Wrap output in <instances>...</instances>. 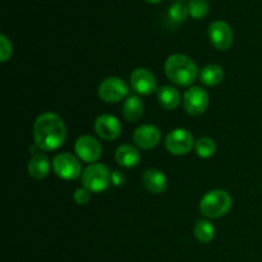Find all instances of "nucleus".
Returning a JSON list of instances; mask_svg holds the SVG:
<instances>
[{"label":"nucleus","mask_w":262,"mask_h":262,"mask_svg":"<svg viewBox=\"0 0 262 262\" xmlns=\"http://www.w3.org/2000/svg\"><path fill=\"white\" fill-rule=\"evenodd\" d=\"M67 128L63 119L54 113H43L33 124V140L42 151H53L63 146Z\"/></svg>","instance_id":"1"},{"label":"nucleus","mask_w":262,"mask_h":262,"mask_svg":"<svg viewBox=\"0 0 262 262\" xmlns=\"http://www.w3.org/2000/svg\"><path fill=\"white\" fill-rule=\"evenodd\" d=\"M164 69L169 81L181 87L191 86L199 74V69L194 61L183 54H174L169 56Z\"/></svg>","instance_id":"2"},{"label":"nucleus","mask_w":262,"mask_h":262,"mask_svg":"<svg viewBox=\"0 0 262 262\" xmlns=\"http://www.w3.org/2000/svg\"><path fill=\"white\" fill-rule=\"evenodd\" d=\"M232 207V197L227 191L212 189L207 192L200 202V211L204 216L217 219L224 216Z\"/></svg>","instance_id":"3"},{"label":"nucleus","mask_w":262,"mask_h":262,"mask_svg":"<svg viewBox=\"0 0 262 262\" xmlns=\"http://www.w3.org/2000/svg\"><path fill=\"white\" fill-rule=\"evenodd\" d=\"M112 171L104 164H91L82 173V183L84 188L92 193H100L112 184Z\"/></svg>","instance_id":"4"},{"label":"nucleus","mask_w":262,"mask_h":262,"mask_svg":"<svg viewBox=\"0 0 262 262\" xmlns=\"http://www.w3.org/2000/svg\"><path fill=\"white\" fill-rule=\"evenodd\" d=\"M53 170L59 178L73 181L82 176V166L78 159L68 152L59 154L53 160Z\"/></svg>","instance_id":"5"},{"label":"nucleus","mask_w":262,"mask_h":262,"mask_svg":"<svg viewBox=\"0 0 262 262\" xmlns=\"http://www.w3.org/2000/svg\"><path fill=\"white\" fill-rule=\"evenodd\" d=\"M194 145L196 143L192 133L183 128L173 129L165 138V147L171 155H186L193 148Z\"/></svg>","instance_id":"6"},{"label":"nucleus","mask_w":262,"mask_h":262,"mask_svg":"<svg viewBox=\"0 0 262 262\" xmlns=\"http://www.w3.org/2000/svg\"><path fill=\"white\" fill-rule=\"evenodd\" d=\"M99 97L105 102H118L124 99L129 92L127 83L119 77H109L100 83Z\"/></svg>","instance_id":"7"},{"label":"nucleus","mask_w":262,"mask_h":262,"mask_svg":"<svg viewBox=\"0 0 262 262\" xmlns=\"http://www.w3.org/2000/svg\"><path fill=\"white\" fill-rule=\"evenodd\" d=\"M183 106L189 115L199 117V115L204 114L209 106V95L202 87H191L184 94Z\"/></svg>","instance_id":"8"},{"label":"nucleus","mask_w":262,"mask_h":262,"mask_svg":"<svg viewBox=\"0 0 262 262\" xmlns=\"http://www.w3.org/2000/svg\"><path fill=\"white\" fill-rule=\"evenodd\" d=\"M74 151L77 156L84 163H96L102 155V146L99 141L92 136H81L77 138Z\"/></svg>","instance_id":"9"},{"label":"nucleus","mask_w":262,"mask_h":262,"mask_svg":"<svg viewBox=\"0 0 262 262\" xmlns=\"http://www.w3.org/2000/svg\"><path fill=\"white\" fill-rule=\"evenodd\" d=\"M209 38L217 50H228L233 43V31L228 23L215 20L209 26Z\"/></svg>","instance_id":"10"},{"label":"nucleus","mask_w":262,"mask_h":262,"mask_svg":"<svg viewBox=\"0 0 262 262\" xmlns=\"http://www.w3.org/2000/svg\"><path fill=\"white\" fill-rule=\"evenodd\" d=\"M95 132L102 140L114 141L122 133V125L114 115L102 114L95 120Z\"/></svg>","instance_id":"11"},{"label":"nucleus","mask_w":262,"mask_h":262,"mask_svg":"<svg viewBox=\"0 0 262 262\" xmlns=\"http://www.w3.org/2000/svg\"><path fill=\"white\" fill-rule=\"evenodd\" d=\"M130 86L138 95L154 94L156 91L155 76L146 68H137L130 74Z\"/></svg>","instance_id":"12"},{"label":"nucleus","mask_w":262,"mask_h":262,"mask_svg":"<svg viewBox=\"0 0 262 262\" xmlns=\"http://www.w3.org/2000/svg\"><path fill=\"white\" fill-rule=\"evenodd\" d=\"M161 140V133L159 128L151 124L140 125L137 129L133 132V142L136 146L143 150H150L156 147Z\"/></svg>","instance_id":"13"},{"label":"nucleus","mask_w":262,"mask_h":262,"mask_svg":"<svg viewBox=\"0 0 262 262\" xmlns=\"http://www.w3.org/2000/svg\"><path fill=\"white\" fill-rule=\"evenodd\" d=\"M142 183L148 192L155 194L163 193L166 189V186H168L165 174L161 170H158V169L146 170L142 177Z\"/></svg>","instance_id":"14"},{"label":"nucleus","mask_w":262,"mask_h":262,"mask_svg":"<svg viewBox=\"0 0 262 262\" xmlns=\"http://www.w3.org/2000/svg\"><path fill=\"white\" fill-rule=\"evenodd\" d=\"M115 160L123 168H135L140 164V151L132 145H120L115 151Z\"/></svg>","instance_id":"15"},{"label":"nucleus","mask_w":262,"mask_h":262,"mask_svg":"<svg viewBox=\"0 0 262 262\" xmlns=\"http://www.w3.org/2000/svg\"><path fill=\"white\" fill-rule=\"evenodd\" d=\"M28 174L36 181H42L50 173V161L45 154H36L28 161Z\"/></svg>","instance_id":"16"},{"label":"nucleus","mask_w":262,"mask_h":262,"mask_svg":"<svg viewBox=\"0 0 262 262\" xmlns=\"http://www.w3.org/2000/svg\"><path fill=\"white\" fill-rule=\"evenodd\" d=\"M122 112L127 122H138L143 114V102L138 96H129L123 104Z\"/></svg>","instance_id":"17"},{"label":"nucleus","mask_w":262,"mask_h":262,"mask_svg":"<svg viewBox=\"0 0 262 262\" xmlns=\"http://www.w3.org/2000/svg\"><path fill=\"white\" fill-rule=\"evenodd\" d=\"M158 101L165 110H173L181 102V94L171 86H163L158 91Z\"/></svg>","instance_id":"18"},{"label":"nucleus","mask_w":262,"mask_h":262,"mask_svg":"<svg viewBox=\"0 0 262 262\" xmlns=\"http://www.w3.org/2000/svg\"><path fill=\"white\" fill-rule=\"evenodd\" d=\"M224 76V71L217 64H209V66L204 67L200 72V79L205 86L209 87H214L222 83Z\"/></svg>","instance_id":"19"},{"label":"nucleus","mask_w":262,"mask_h":262,"mask_svg":"<svg viewBox=\"0 0 262 262\" xmlns=\"http://www.w3.org/2000/svg\"><path fill=\"white\" fill-rule=\"evenodd\" d=\"M194 237L197 238V241H200L201 243H209L214 239L215 237V228L207 220H199V222L194 224Z\"/></svg>","instance_id":"20"},{"label":"nucleus","mask_w":262,"mask_h":262,"mask_svg":"<svg viewBox=\"0 0 262 262\" xmlns=\"http://www.w3.org/2000/svg\"><path fill=\"white\" fill-rule=\"evenodd\" d=\"M194 150H196L197 155L202 159H209L215 155L216 152V143L212 138L210 137H201L196 141L194 145Z\"/></svg>","instance_id":"21"},{"label":"nucleus","mask_w":262,"mask_h":262,"mask_svg":"<svg viewBox=\"0 0 262 262\" xmlns=\"http://www.w3.org/2000/svg\"><path fill=\"white\" fill-rule=\"evenodd\" d=\"M188 14V7L182 2L174 3V4L169 8V17H170V19L174 20V22H183Z\"/></svg>","instance_id":"22"},{"label":"nucleus","mask_w":262,"mask_h":262,"mask_svg":"<svg viewBox=\"0 0 262 262\" xmlns=\"http://www.w3.org/2000/svg\"><path fill=\"white\" fill-rule=\"evenodd\" d=\"M188 10L191 17L202 18L209 13V3L207 0H191L188 4Z\"/></svg>","instance_id":"23"},{"label":"nucleus","mask_w":262,"mask_h":262,"mask_svg":"<svg viewBox=\"0 0 262 262\" xmlns=\"http://www.w3.org/2000/svg\"><path fill=\"white\" fill-rule=\"evenodd\" d=\"M13 53V48L10 41L5 37L4 35L0 36V58H2V61H7L8 59L12 56Z\"/></svg>","instance_id":"24"},{"label":"nucleus","mask_w":262,"mask_h":262,"mask_svg":"<svg viewBox=\"0 0 262 262\" xmlns=\"http://www.w3.org/2000/svg\"><path fill=\"white\" fill-rule=\"evenodd\" d=\"M91 191H89L87 188H78L74 192V201L78 205H86L89 204L90 200H91Z\"/></svg>","instance_id":"25"},{"label":"nucleus","mask_w":262,"mask_h":262,"mask_svg":"<svg viewBox=\"0 0 262 262\" xmlns=\"http://www.w3.org/2000/svg\"><path fill=\"white\" fill-rule=\"evenodd\" d=\"M125 181V177L123 176V173H120V171H114V173L112 174V184L113 186H122L123 183H124Z\"/></svg>","instance_id":"26"},{"label":"nucleus","mask_w":262,"mask_h":262,"mask_svg":"<svg viewBox=\"0 0 262 262\" xmlns=\"http://www.w3.org/2000/svg\"><path fill=\"white\" fill-rule=\"evenodd\" d=\"M147 3H151V4H156V3L161 2V0H146Z\"/></svg>","instance_id":"27"}]
</instances>
